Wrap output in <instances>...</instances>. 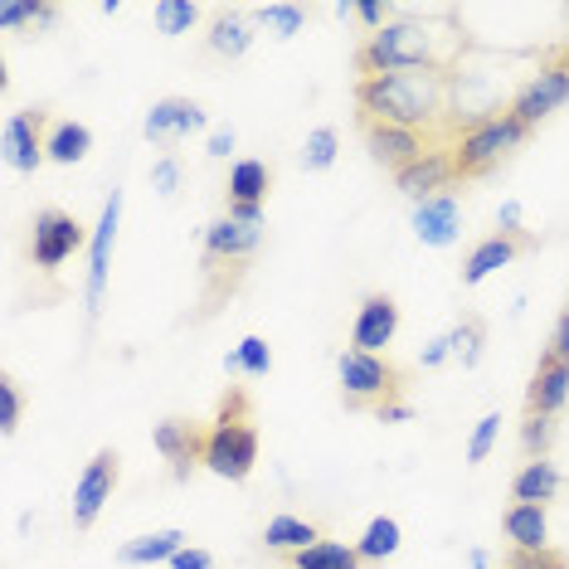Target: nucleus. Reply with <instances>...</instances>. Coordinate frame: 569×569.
<instances>
[{"instance_id":"nucleus-1","label":"nucleus","mask_w":569,"mask_h":569,"mask_svg":"<svg viewBox=\"0 0 569 569\" xmlns=\"http://www.w3.org/2000/svg\"><path fill=\"white\" fill-rule=\"evenodd\" d=\"M452 98L448 69H413V73H380L356 83V108L366 122H390L409 132H438Z\"/></svg>"},{"instance_id":"nucleus-2","label":"nucleus","mask_w":569,"mask_h":569,"mask_svg":"<svg viewBox=\"0 0 569 569\" xmlns=\"http://www.w3.org/2000/svg\"><path fill=\"white\" fill-rule=\"evenodd\" d=\"M336 375H341V405L351 413H380V423H405V370L390 356H366L346 346L336 356Z\"/></svg>"},{"instance_id":"nucleus-3","label":"nucleus","mask_w":569,"mask_h":569,"mask_svg":"<svg viewBox=\"0 0 569 569\" xmlns=\"http://www.w3.org/2000/svg\"><path fill=\"white\" fill-rule=\"evenodd\" d=\"M204 468L224 482H249L258 468V423H253V399L243 385H229L219 395L210 443H204Z\"/></svg>"},{"instance_id":"nucleus-4","label":"nucleus","mask_w":569,"mask_h":569,"mask_svg":"<svg viewBox=\"0 0 569 569\" xmlns=\"http://www.w3.org/2000/svg\"><path fill=\"white\" fill-rule=\"evenodd\" d=\"M356 69H360V79H380V73H413V69H448L452 73V63L438 54L433 24L399 16L385 24V30L366 34V44L356 49Z\"/></svg>"},{"instance_id":"nucleus-5","label":"nucleus","mask_w":569,"mask_h":569,"mask_svg":"<svg viewBox=\"0 0 569 569\" xmlns=\"http://www.w3.org/2000/svg\"><path fill=\"white\" fill-rule=\"evenodd\" d=\"M526 137H530V127H521L511 112H501V108L487 112V118L462 127V132H452V141H448L452 171H458V180H482V176L497 171Z\"/></svg>"},{"instance_id":"nucleus-6","label":"nucleus","mask_w":569,"mask_h":569,"mask_svg":"<svg viewBox=\"0 0 569 569\" xmlns=\"http://www.w3.org/2000/svg\"><path fill=\"white\" fill-rule=\"evenodd\" d=\"M88 234H93V229H83L79 214L49 204V210H40L30 224V263L40 268V273H59V268L88 243Z\"/></svg>"},{"instance_id":"nucleus-7","label":"nucleus","mask_w":569,"mask_h":569,"mask_svg":"<svg viewBox=\"0 0 569 569\" xmlns=\"http://www.w3.org/2000/svg\"><path fill=\"white\" fill-rule=\"evenodd\" d=\"M118 229H122V190H112L102 200V214L88 234V282H83V302H88V317L102 312V297H108V273H112V243H118Z\"/></svg>"},{"instance_id":"nucleus-8","label":"nucleus","mask_w":569,"mask_h":569,"mask_svg":"<svg viewBox=\"0 0 569 569\" xmlns=\"http://www.w3.org/2000/svg\"><path fill=\"white\" fill-rule=\"evenodd\" d=\"M118 482H122V458H118V448H98L93 458H88L83 477L73 482V507H69L73 526H79V530H93V521L102 516V507L112 501Z\"/></svg>"},{"instance_id":"nucleus-9","label":"nucleus","mask_w":569,"mask_h":569,"mask_svg":"<svg viewBox=\"0 0 569 569\" xmlns=\"http://www.w3.org/2000/svg\"><path fill=\"white\" fill-rule=\"evenodd\" d=\"M360 137H366V151L375 166H385L390 176L409 171L419 157H429L438 147V137L429 132H409V127H390V122H366L360 118Z\"/></svg>"},{"instance_id":"nucleus-10","label":"nucleus","mask_w":569,"mask_h":569,"mask_svg":"<svg viewBox=\"0 0 569 569\" xmlns=\"http://www.w3.org/2000/svg\"><path fill=\"white\" fill-rule=\"evenodd\" d=\"M258 243H263V224H239V219L219 214L214 224H204L200 268H249Z\"/></svg>"},{"instance_id":"nucleus-11","label":"nucleus","mask_w":569,"mask_h":569,"mask_svg":"<svg viewBox=\"0 0 569 569\" xmlns=\"http://www.w3.org/2000/svg\"><path fill=\"white\" fill-rule=\"evenodd\" d=\"M151 443L166 462H171V477L176 482H190V472L204 468V443H210V429L200 419H161Z\"/></svg>"},{"instance_id":"nucleus-12","label":"nucleus","mask_w":569,"mask_h":569,"mask_svg":"<svg viewBox=\"0 0 569 569\" xmlns=\"http://www.w3.org/2000/svg\"><path fill=\"white\" fill-rule=\"evenodd\" d=\"M210 127V112H204V102L196 98H161L151 102L147 122H141V132H147V141H157V147H180L186 137H196Z\"/></svg>"},{"instance_id":"nucleus-13","label":"nucleus","mask_w":569,"mask_h":569,"mask_svg":"<svg viewBox=\"0 0 569 569\" xmlns=\"http://www.w3.org/2000/svg\"><path fill=\"white\" fill-rule=\"evenodd\" d=\"M49 127H54V122H49V108H20V112H10V118H6V157H10L16 171L34 176L49 161L44 157Z\"/></svg>"},{"instance_id":"nucleus-14","label":"nucleus","mask_w":569,"mask_h":569,"mask_svg":"<svg viewBox=\"0 0 569 569\" xmlns=\"http://www.w3.org/2000/svg\"><path fill=\"white\" fill-rule=\"evenodd\" d=\"M565 102H569V73L550 59L546 69H540L536 79H530L521 93L511 98V108H507V112H511V118L521 122V127H540V122L550 118V112H560Z\"/></svg>"},{"instance_id":"nucleus-15","label":"nucleus","mask_w":569,"mask_h":569,"mask_svg":"<svg viewBox=\"0 0 569 569\" xmlns=\"http://www.w3.org/2000/svg\"><path fill=\"white\" fill-rule=\"evenodd\" d=\"M395 336H399V302L390 292H366L351 321V351L380 356L385 346H395Z\"/></svg>"},{"instance_id":"nucleus-16","label":"nucleus","mask_w":569,"mask_h":569,"mask_svg":"<svg viewBox=\"0 0 569 569\" xmlns=\"http://www.w3.org/2000/svg\"><path fill=\"white\" fill-rule=\"evenodd\" d=\"M448 186H458V171H452V151H448V141H438L429 157H419V161L409 166V171H399V176H395V190H399L405 200H413V204L443 196Z\"/></svg>"},{"instance_id":"nucleus-17","label":"nucleus","mask_w":569,"mask_h":569,"mask_svg":"<svg viewBox=\"0 0 569 569\" xmlns=\"http://www.w3.org/2000/svg\"><path fill=\"white\" fill-rule=\"evenodd\" d=\"M413 234H419V243H429V249H448V243H458L462 234V200L452 196V190H443V196L413 204Z\"/></svg>"},{"instance_id":"nucleus-18","label":"nucleus","mask_w":569,"mask_h":569,"mask_svg":"<svg viewBox=\"0 0 569 569\" xmlns=\"http://www.w3.org/2000/svg\"><path fill=\"white\" fill-rule=\"evenodd\" d=\"M536 249V234H521V239H507V234H487L482 243H472V253L462 258V288H477L482 278H491L497 268H507V263H516L521 253H530Z\"/></svg>"},{"instance_id":"nucleus-19","label":"nucleus","mask_w":569,"mask_h":569,"mask_svg":"<svg viewBox=\"0 0 569 569\" xmlns=\"http://www.w3.org/2000/svg\"><path fill=\"white\" fill-rule=\"evenodd\" d=\"M569 405V366L555 360L550 351L540 356L536 375H530V390H526V413H540V419H555Z\"/></svg>"},{"instance_id":"nucleus-20","label":"nucleus","mask_w":569,"mask_h":569,"mask_svg":"<svg viewBox=\"0 0 569 569\" xmlns=\"http://www.w3.org/2000/svg\"><path fill=\"white\" fill-rule=\"evenodd\" d=\"M501 530H507L516 555L550 550V516H546V507H536V501H511L507 516H501Z\"/></svg>"},{"instance_id":"nucleus-21","label":"nucleus","mask_w":569,"mask_h":569,"mask_svg":"<svg viewBox=\"0 0 569 569\" xmlns=\"http://www.w3.org/2000/svg\"><path fill=\"white\" fill-rule=\"evenodd\" d=\"M317 540H327V536H321V526H317V521H307V516H292V511L268 516V526H263V550H268V555H278V560L312 550Z\"/></svg>"},{"instance_id":"nucleus-22","label":"nucleus","mask_w":569,"mask_h":569,"mask_svg":"<svg viewBox=\"0 0 569 569\" xmlns=\"http://www.w3.org/2000/svg\"><path fill=\"white\" fill-rule=\"evenodd\" d=\"M253 20L249 16H239V10H214L210 16V30H204V44H210V54L214 59H243L253 49Z\"/></svg>"},{"instance_id":"nucleus-23","label":"nucleus","mask_w":569,"mask_h":569,"mask_svg":"<svg viewBox=\"0 0 569 569\" xmlns=\"http://www.w3.org/2000/svg\"><path fill=\"white\" fill-rule=\"evenodd\" d=\"M190 546V536L186 530H151V536H137V540H127V546L118 550V565H171L180 550Z\"/></svg>"},{"instance_id":"nucleus-24","label":"nucleus","mask_w":569,"mask_h":569,"mask_svg":"<svg viewBox=\"0 0 569 569\" xmlns=\"http://www.w3.org/2000/svg\"><path fill=\"white\" fill-rule=\"evenodd\" d=\"M268 190H273V166H268V161L243 157V161L229 166V180H224L229 204H263Z\"/></svg>"},{"instance_id":"nucleus-25","label":"nucleus","mask_w":569,"mask_h":569,"mask_svg":"<svg viewBox=\"0 0 569 569\" xmlns=\"http://www.w3.org/2000/svg\"><path fill=\"white\" fill-rule=\"evenodd\" d=\"M560 468H555L550 458H536V462H526L521 472L511 477V501H536V507H550L555 497H560Z\"/></svg>"},{"instance_id":"nucleus-26","label":"nucleus","mask_w":569,"mask_h":569,"mask_svg":"<svg viewBox=\"0 0 569 569\" xmlns=\"http://www.w3.org/2000/svg\"><path fill=\"white\" fill-rule=\"evenodd\" d=\"M282 569H370V565L360 560V550L346 546V540H317L312 550L288 555Z\"/></svg>"},{"instance_id":"nucleus-27","label":"nucleus","mask_w":569,"mask_h":569,"mask_svg":"<svg viewBox=\"0 0 569 569\" xmlns=\"http://www.w3.org/2000/svg\"><path fill=\"white\" fill-rule=\"evenodd\" d=\"M88 151H93V132H88L83 122H54L49 127V147H44V157L54 161V166H79Z\"/></svg>"},{"instance_id":"nucleus-28","label":"nucleus","mask_w":569,"mask_h":569,"mask_svg":"<svg viewBox=\"0 0 569 569\" xmlns=\"http://www.w3.org/2000/svg\"><path fill=\"white\" fill-rule=\"evenodd\" d=\"M399 546H405V530H399L395 516H375V521L360 530V540H356V550H360V560L366 565H385Z\"/></svg>"},{"instance_id":"nucleus-29","label":"nucleus","mask_w":569,"mask_h":569,"mask_svg":"<svg viewBox=\"0 0 569 569\" xmlns=\"http://www.w3.org/2000/svg\"><path fill=\"white\" fill-rule=\"evenodd\" d=\"M273 370V346L263 336H243L234 351L224 356V375H243V380H268Z\"/></svg>"},{"instance_id":"nucleus-30","label":"nucleus","mask_w":569,"mask_h":569,"mask_svg":"<svg viewBox=\"0 0 569 569\" xmlns=\"http://www.w3.org/2000/svg\"><path fill=\"white\" fill-rule=\"evenodd\" d=\"M452 336V356L462 360V370H472L482 360V341H487V321L477 312H462V321L448 331Z\"/></svg>"},{"instance_id":"nucleus-31","label":"nucleus","mask_w":569,"mask_h":569,"mask_svg":"<svg viewBox=\"0 0 569 569\" xmlns=\"http://www.w3.org/2000/svg\"><path fill=\"white\" fill-rule=\"evenodd\" d=\"M253 20L263 24L273 40H292V34L307 24V10H302V6H288V0H273V6H258Z\"/></svg>"},{"instance_id":"nucleus-32","label":"nucleus","mask_w":569,"mask_h":569,"mask_svg":"<svg viewBox=\"0 0 569 569\" xmlns=\"http://www.w3.org/2000/svg\"><path fill=\"white\" fill-rule=\"evenodd\" d=\"M336 151H341V132H336V127H317V132H307V141H302V166L307 171H331Z\"/></svg>"},{"instance_id":"nucleus-33","label":"nucleus","mask_w":569,"mask_h":569,"mask_svg":"<svg viewBox=\"0 0 569 569\" xmlns=\"http://www.w3.org/2000/svg\"><path fill=\"white\" fill-rule=\"evenodd\" d=\"M151 20H157L161 34H186V30H196L200 24V6L196 0H157Z\"/></svg>"},{"instance_id":"nucleus-34","label":"nucleus","mask_w":569,"mask_h":569,"mask_svg":"<svg viewBox=\"0 0 569 569\" xmlns=\"http://www.w3.org/2000/svg\"><path fill=\"white\" fill-rule=\"evenodd\" d=\"M24 423V385L16 375H0V433H16Z\"/></svg>"},{"instance_id":"nucleus-35","label":"nucleus","mask_w":569,"mask_h":569,"mask_svg":"<svg viewBox=\"0 0 569 569\" xmlns=\"http://www.w3.org/2000/svg\"><path fill=\"white\" fill-rule=\"evenodd\" d=\"M550 443H555V419H540V413H526V429H521V448L526 458H550Z\"/></svg>"},{"instance_id":"nucleus-36","label":"nucleus","mask_w":569,"mask_h":569,"mask_svg":"<svg viewBox=\"0 0 569 569\" xmlns=\"http://www.w3.org/2000/svg\"><path fill=\"white\" fill-rule=\"evenodd\" d=\"M497 433H501V413L491 409V413H482V419H477V429H472V438H468V462H487L491 448H497Z\"/></svg>"},{"instance_id":"nucleus-37","label":"nucleus","mask_w":569,"mask_h":569,"mask_svg":"<svg viewBox=\"0 0 569 569\" xmlns=\"http://www.w3.org/2000/svg\"><path fill=\"white\" fill-rule=\"evenodd\" d=\"M151 190H157L161 200H176L180 196V157H176V151H166V157L151 166Z\"/></svg>"},{"instance_id":"nucleus-38","label":"nucleus","mask_w":569,"mask_h":569,"mask_svg":"<svg viewBox=\"0 0 569 569\" xmlns=\"http://www.w3.org/2000/svg\"><path fill=\"white\" fill-rule=\"evenodd\" d=\"M351 16H356V20H360V24H366V30L375 34V30H385V24H390L395 10L385 6V0H356V6H351Z\"/></svg>"},{"instance_id":"nucleus-39","label":"nucleus","mask_w":569,"mask_h":569,"mask_svg":"<svg viewBox=\"0 0 569 569\" xmlns=\"http://www.w3.org/2000/svg\"><path fill=\"white\" fill-rule=\"evenodd\" d=\"M507 569H569V560L550 546V550H536V555H511Z\"/></svg>"},{"instance_id":"nucleus-40","label":"nucleus","mask_w":569,"mask_h":569,"mask_svg":"<svg viewBox=\"0 0 569 569\" xmlns=\"http://www.w3.org/2000/svg\"><path fill=\"white\" fill-rule=\"evenodd\" d=\"M497 234H507V239H521V234H526L521 200H501V210H497Z\"/></svg>"},{"instance_id":"nucleus-41","label":"nucleus","mask_w":569,"mask_h":569,"mask_svg":"<svg viewBox=\"0 0 569 569\" xmlns=\"http://www.w3.org/2000/svg\"><path fill=\"white\" fill-rule=\"evenodd\" d=\"M448 360H452V336H448V331L433 336V341L419 351V366H423V370H438V366H448Z\"/></svg>"},{"instance_id":"nucleus-42","label":"nucleus","mask_w":569,"mask_h":569,"mask_svg":"<svg viewBox=\"0 0 569 569\" xmlns=\"http://www.w3.org/2000/svg\"><path fill=\"white\" fill-rule=\"evenodd\" d=\"M171 569H214V555L210 550H200V546H186L171 560Z\"/></svg>"},{"instance_id":"nucleus-43","label":"nucleus","mask_w":569,"mask_h":569,"mask_svg":"<svg viewBox=\"0 0 569 569\" xmlns=\"http://www.w3.org/2000/svg\"><path fill=\"white\" fill-rule=\"evenodd\" d=\"M234 127H214V132H210V141H204V151H210V157L214 161H224L229 157V151H234Z\"/></svg>"},{"instance_id":"nucleus-44","label":"nucleus","mask_w":569,"mask_h":569,"mask_svg":"<svg viewBox=\"0 0 569 569\" xmlns=\"http://www.w3.org/2000/svg\"><path fill=\"white\" fill-rule=\"evenodd\" d=\"M550 356H555V360H565V366H569V307H565V317H560V327H555V341H550Z\"/></svg>"},{"instance_id":"nucleus-45","label":"nucleus","mask_w":569,"mask_h":569,"mask_svg":"<svg viewBox=\"0 0 569 569\" xmlns=\"http://www.w3.org/2000/svg\"><path fill=\"white\" fill-rule=\"evenodd\" d=\"M224 214L239 219V224H263V204H229Z\"/></svg>"},{"instance_id":"nucleus-46","label":"nucleus","mask_w":569,"mask_h":569,"mask_svg":"<svg viewBox=\"0 0 569 569\" xmlns=\"http://www.w3.org/2000/svg\"><path fill=\"white\" fill-rule=\"evenodd\" d=\"M491 560H487V550H472V569H487Z\"/></svg>"},{"instance_id":"nucleus-47","label":"nucleus","mask_w":569,"mask_h":569,"mask_svg":"<svg viewBox=\"0 0 569 569\" xmlns=\"http://www.w3.org/2000/svg\"><path fill=\"white\" fill-rule=\"evenodd\" d=\"M555 63H560V69H565V73H569V44H565V49H560V54H555Z\"/></svg>"}]
</instances>
